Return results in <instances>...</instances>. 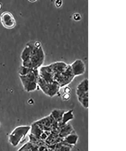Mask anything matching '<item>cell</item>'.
Returning a JSON list of instances; mask_svg holds the SVG:
<instances>
[{
    "mask_svg": "<svg viewBox=\"0 0 126 151\" xmlns=\"http://www.w3.org/2000/svg\"><path fill=\"white\" fill-rule=\"evenodd\" d=\"M21 58V66L32 69H38L43 66L45 59L41 43L38 41L28 42L22 52Z\"/></svg>",
    "mask_w": 126,
    "mask_h": 151,
    "instance_id": "6da1fadb",
    "label": "cell"
},
{
    "mask_svg": "<svg viewBox=\"0 0 126 151\" xmlns=\"http://www.w3.org/2000/svg\"><path fill=\"white\" fill-rule=\"evenodd\" d=\"M39 76L38 69L33 70L25 75L20 76L22 84L26 91L32 92L37 89Z\"/></svg>",
    "mask_w": 126,
    "mask_h": 151,
    "instance_id": "7a4b0ae2",
    "label": "cell"
},
{
    "mask_svg": "<svg viewBox=\"0 0 126 151\" xmlns=\"http://www.w3.org/2000/svg\"><path fill=\"white\" fill-rule=\"evenodd\" d=\"M31 127L22 125L16 127L9 135V140L13 146L17 147L28 135Z\"/></svg>",
    "mask_w": 126,
    "mask_h": 151,
    "instance_id": "3957f363",
    "label": "cell"
},
{
    "mask_svg": "<svg viewBox=\"0 0 126 151\" xmlns=\"http://www.w3.org/2000/svg\"><path fill=\"white\" fill-rule=\"evenodd\" d=\"M38 86L46 95L52 98L59 94L61 87L57 82L47 83L39 76Z\"/></svg>",
    "mask_w": 126,
    "mask_h": 151,
    "instance_id": "277c9868",
    "label": "cell"
},
{
    "mask_svg": "<svg viewBox=\"0 0 126 151\" xmlns=\"http://www.w3.org/2000/svg\"><path fill=\"white\" fill-rule=\"evenodd\" d=\"M75 77L73 74L70 64L60 73L55 75L54 81L57 82L61 88L66 87L72 81Z\"/></svg>",
    "mask_w": 126,
    "mask_h": 151,
    "instance_id": "5b68a950",
    "label": "cell"
},
{
    "mask_svg": "<svg viewBox=\"0 0 126 151\" xmlns=\"http://www.w3.org/2000/svg\"><path fill=\"white\" fill-rule=\"evenodd\" d=\"M0 21L3 26L6 29H13L17 25L16 20L14 16L9 12H3L0 16Z\"/></svg>",
    "mask_w": 126,
    "mask_h": 151,
    "instance_id": "8992f818",
    "label": "cell"
},
{
    "mask_svg": "<svg viewBox=\"0 0 126 151\" xmlns=\"http://www.w3.org/2000/svg\"><path fill=\"white\" fill-rule=\"evenodd\" d=\"M70 65L73 73L75 77L83 75L86 71V65L82 59H77L70 64Z\"/></svg>",
    "mask_w": 126,
    "mask_h": 151,
    "instance_id": "52a82bcc",
    "label": "cell"
},
{
    "mask_svg": "<svg viewBox=\"0 0 126 151\" xmlns=\"http://www.w3.org/2000/svg\"><path fill=\"white\" fill-rule=\"evenodd\" d=\"M77 99L84 108L88 107V92L76 91Z\"/></svg>",
    "mask_w": 126,
    "mask_h": 151,
    "instance_id": "ba28073f",
    "label": "cell"
},
{
    "mask_svg": "<svg viewBox=\"0 0 126 151\" xmlns=\"http://www.w3.org/2000/svg\"><path fill=\"white\" fill-rule=\"evenodd\" d=\"M54 120L51 114V115L48 116L45 118L42 119L40 120L37 121L36 122V124L38 125L39 127L41 129H48L49 128H50L53 125L54 123Z\"/></svg>",
    "mask_w": 126,
    "mask_h": 151,
    "instance_id": "9c48e42d",
    "label": "cell"
},
{
    "mask_svg": "<svg viewBox=\"0 0 126 151\" xmlns=\"http://www.w3.org/2000/svg\"><path fill=\"white\" fill-rule=\"evenodd\" d=\"M78 136L75 132H73L64 138V142L70 145H75L78 141Z\"/></svg>",
    "mask_w": 126,
    "mask_h": 151,
    "instance_id": "30bf717a",
    "label": "cell"
},
{
    "mask_svg": "<svg viewBox=\"0 0 126 151\" xmlns=\"http://www.w3.org/2000/svg\"><path fill=\"white\" fill-rule=\"evenodd\" d=\"M64 112L65 111L64 110H61V109H55L53 110L51 115L55 122L61 123Z\"/></svg>",
    "mask_w": 126,
    "mask_h": 151,
    "instance_id": "8fae6325",
    "label": "cell"
},
{
    "mask_svg": "<svg viewBox=\"0 0 126 151\" xmlns=\"http://www.w3.org/2000/svg\"><path fill=\"white\" fill-rule=\"evenodd\" d=\"M74 117L72 110H70L64 113L61 124L64 125L67 124L70 121L74 119Z\"/></svg>",
    "mask_w": 126,
    "mask_h": 151,
    "instance_id": "7c38bea8",
    "label": "cell"
},
{
    "mask_svg": "<svg viewBox=\"0 0 126 151\" xmlns=\"http://www.w3.org/2000/svg\"><path fill=\"white\" fill-rule=\"evenodd\" d=\"M74 131V129H73L72 125L67 124L64 125V127L61 130L60 133H59V135L61 137L65 138Z\"/></svg>",
    "mask_w": 126,
    "mask_h": 151,
    "instance_id": "4fadbf2b",
    "label": "cell"
},
{
    "mask_svg": "<svg viewBox=\"0 0 126 151\" xmlns=\"http://www.w3.org/2000/svg\"><path fill=\"white\" fill-rule=\"evenodd\" d=\"M76 91L88 92V79H84L77 86Z\"/></svg>",
    "mask_w": 126,
    "mask_h": 151,
    "instance_id": "5bb4252c",
    "label": "cell"
},
{
    "mask_svg": "<svg viewBox=\"0 0 126 151\" xmlns=\"http://www.w3.org/2000/svg\"><path fill=\"white\" fill-rule=\"evenodd\" d=\"M33 70L34 69H32V68H27V67H23V66H21L19 71V75H25L29 73Z\"/></svg>",
    "mask_w": 126,
    "mask_h": 151,
    "instance_id": "9a60e30c",
    "label": "cell"
},
{
    "mask_svg": "<svg viewBox=\"0 0 126 151\" xmlns=\"http://www.w3.org/2000/svg\"><path fill=\"white\" fill-rule=\"evenodd\" d=\"M73 18L75 21H80L82 17L79 13H75L73 15Z\"/></svg>",
    "mask_w": 126,
    "mask_h": 151,
    "instance_id": "2e32d148",
    "label": "cell"
},
{
    "mask_svg": "<svg viewBox=\"0 0 126 151\" xmlns=\"http://www.w3.org/2000/svg\"><path fill=\"white\" fill-rule=\"evenodd\" d=\"M62 98L64 101L69 100L70 98V94L64 93L63 95H62Z\"/></svg>",
    "mask_w": 126,
    "mask_h": 151,
    "instance_id": "e0dca14e",
    "label": "cell"
},
{
    "mask_svg": "<svg viewBox=\"0 0 126 151\" xmlns=\"http://www.w3.org/2000/svg\"><path fill=\"white\" fill-rule=\"evenodd\" d=\"M55 4L56 7L57 8L60 7L63 4V1H56L55 2Z\"/></svg>",
    "mask_w": 126,
    "mask_h": 151,
    "instance_id": "ac0fdd59",
    "label": "cell"
},
{
    "mask_svg": "<svg viewBox=\"0 0 126 151\" xmlns=\"http://www.w3.org/2000/svg\"><path fill=\"white\" fill-rule=\"evenodd\" d=\"M1 7H2V5H1V4H0V10H1Z\"/></svg>",
    "mask_w": 126,
    "mask_h": 151,
    "instance_id": "d6986e66",
    "label": "cell"
}]
</instances>
